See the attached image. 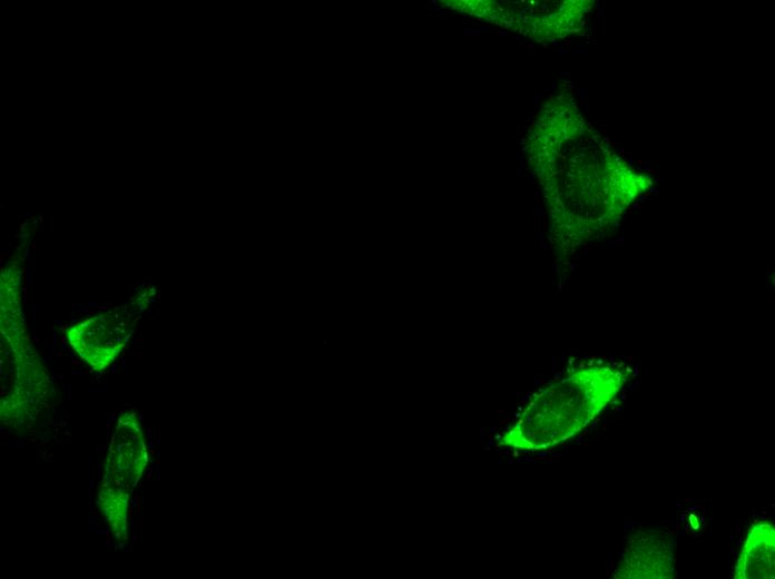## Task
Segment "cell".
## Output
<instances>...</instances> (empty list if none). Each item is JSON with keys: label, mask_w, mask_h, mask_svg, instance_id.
<instances>
[{"label": "cell", "mask_w": 775, "mask_h": 579, "mask_svg": "<svg viewBox=\"0 0 775 579\" xmlns=\"http://www.w3.org/2000/svg\"><path fill=\"white\" fill-rule=\"evenodd\" d=\"M630 370L591 363L537 392L498 439L500 446L538 451L570 439L596 419L625 386Z\"/></svg>", "instance_id": "cell-1"}, {"label": "cell", "mask_w": 775, "mask_h": 579, "mask_svg": "<svg viewBox=\"0 0 775 579\" xmlns=\"http://www.w3.org/2000/svg\"><path fill=\"white\" fill-rule=\"evenodd\" d=\"M735 578H774V528L757 522L751 529L739 555Z\"/></svg>", "instance_id": "cell-3"}, {"label": "cell", "mask_w": 775, "mask_h": 579, "mask_svg": "<svg viewBox=\"0 0 775 579\" xmlns=\"http://www.w3.org/2000/svg\"><path fill=\"white\" fill-rule=\"evenodd\" d=\"M129 335V324L118 313L88 318L68 333L75 350L96 369L108 365L119 354Z\"/></svg>", "instance_id": "cell-2"}]
</instances>
